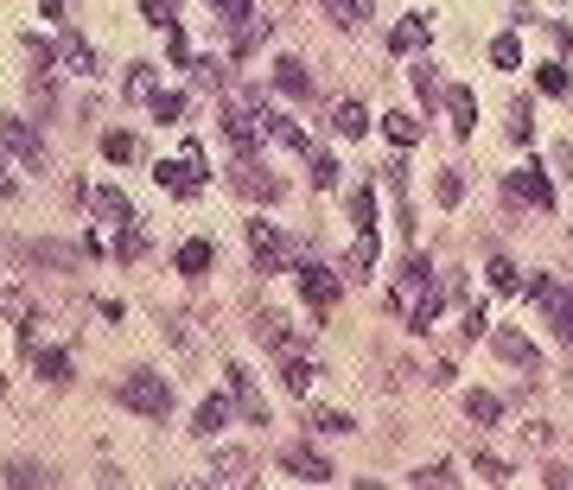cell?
<instances>
[{"label":"cell","mask_w":573,"mask_h":490,"mask_svg":"<svg viewBox=\"0 0 573 490\" xmlns=\"http://www.w3.org/2000/svg\"><path fill=\"white\" fill-rule=\"evenodd\" d=\"M223 128H230V140H236L242 160H255V153H262V140H268V128H262V96H230V102H223Z\"/></svg>","instance_id":"cell-1"},{"label":"cell","mask_w":573,"mask_h":490,"mask_svg":"<svg viewBox=\"0 0 573 490\" xmlns=\"http://www.w3.org/2000/svg\"><path fill=\"white\" fill-rule=\"evenodd\" d=\"M115 395H121V408H134V414H147V420L172 414V389H166V376H153V370H128V376L115 382Z\"/></svg>","instance_id":"cell-2"},{"label":"cell","mask_w":573,"mask_h":490,"mask_svg":"<svg viewBox=\"0 0 573 490\" xmlns=\"http://www.w3.org/2000/svg\"><path fill=\"white\" fill-rule=\"evenodd\" d=\"M0 153H13L26 172H51V153H45L39 128H32V121H20V115H0Z\"/></svg>","instance_id":"cell-3"},{"label":"cell","mask_w":573,"mask_h":490,"mask_svg":"<svg viewBox=\"0 0 573 490\" xmlns=\"http://www.w3.org/2000/svg\"><path fill=\"white\" fill-rule=\"evenodd\" d=\"M249 255H255V274H281L293 261V242L274 230L268 217H249Z\"/></svg>","instance_id":"cell-4"},{"label":"cell","mask_w":573,"mask_h":490,"mask_svg":"<svg viewBox=\"0 0 573 490\" xmlns=\"http://www.w3.org/2000/svg\"><path fill=\"white\" fill-rule=\"evenodd\" d=\"M503 191H510V198H523V204H535V210H554V185H548L542 166H516L510 179H503Z\"/></svg>","instance_id":"cell-5"},{"label":"cell","mask_w":573,"mask_h":490,"mask_svg":"<svg viewBox=\"0 0 573 490\" xmlns=\"http://www.w3.org/2000/svg\"><path fill=\"white\" fill-rule=\"evenodd\" d=\"M153 179H160L172 198H191V191H204V166L191 160V153L185 160H153Z\"/></svg>","instance_id":"cell-6"},{"label":"cell","mask_w":573,"mask_h":490,"mask_svg":"<svg viewBox=\"0 0 573 490\" xmlns=\"http://www.w3.org/2000/svg\"><path fill=\"white\" fill-rule=\"evenodd\" d=\"M300 293H306L312 312H332L338 306V274L319 268V261H306V268H300Z\"/></svg>","instance_id":"cell-7"},{"label":"cell","mask_w":573,"mask_h":490,"mask_svg":"<svg viewBox=\"0 0 573 490\" xmlns=\"http://www.w3.org/2000/svg\"><path fill=\"white\" fill-rule=\"evenodd\" d=\"M230 401L242 408V420H255V427L268 420V401H262V389H255V376L242 370V363H230Z\"/></svg>","instance_id":"cell-8"},{"label":"cell","mask_w":573,"mask_h":490,"mask_svg":"<svg viewBox=\"0 0 573 490\" xmlns=\"http://www.w3.org/2000/svg\"><path fill=\"white\" fill-rule=\"evenodd\" d=\"M491 350H497L503 363H516V370H535V363H542V357H535V344H529V338H523V331H516V325L491 331Z\"/></svg>","instance_id":"cell-9"},{"label":"cell","mask_w":573,"mask_h":490,"mask_svg":"<svg viewBox=\"0 0 573 490\" xmlns=\"http://www.w3.org/2000/svg\"><path fill=\"white\" fill-rule=\"evenodd\" d=\"M230 414H236L230 395H204L198 414H191V433H198V440H204V433H223V427H230Z\"/></svg>","instance_id":"cell-10"},{"label":"cell","mask_w":573,"mask_h":490,"mask_svg":"<svg viewBox=\"0 0 573 490\" xmlns=\"http://www.w3.org/2000/svg\"><path fill=\"white\" fill-rule=\"evenodd\" d=\"M90 204H96V217H102V223H115V230H128V223H134L128 191H115V185H96V191H90Z\"/></svg>","instance_id":"cell-11"},{"label":"cell","mask_w":573,"mask_h":490,"mask_svg":"<svg viewBox=\"0 0 573 490\" xmlns=\"http://www.w3.org/2000/svg\"><path fill=\"white\" fill-rule=\"evenodd\" d=\"M274 90H281L287 102H306V96H312L306 64H300V58H274Z\"/></svg>","instance_id":"cell-12"},{"label":"cell","mask_w":573,"mask_h":490,"mask_svg":"<svg viewBox=\"0 0 573 490\" xmlns=\"http://www.w3.org/2000/svg\"><path fill=\"white\" fill-rule=\"evenodd\" d=\"M281 471H287V478H300V484H325V478H332V465H325L319 452H306V446H293L281 459Z\"/></svg>","instance_id":"cell-13"},{"label":"cell","mask_w":573,"mask_h":490,"mask_svg":"<svg viewBox=\"0 0 573 490\" xmlns=\"http://www.w3.org/2000/svg\"><path fill=\"white\" fill-rule=\"evenodd\" d=\"M58 58L77 70V77H96V51H90V39L83 32H58Z\"/></svg>","instance_id":"cell-14"},{"label":"cell","mask_w":573,"mask_h":490,"mask_svg":"<svg viewBox=\"0 0 573 490\" xmlns=\"http://www.w3.org/2000/svg\"><path fill=\"white\" fill-rule=\"evenodd\" d=\"M446 115H453V134L465 140V134L478 128V96L465 90V83H459V90H446Z\"/></svg>","instance_id":"cell-15"},{"label":"cell","mask_w":573,"mask_h":490,"mask_svg":"<svg viewBox=\"0 0 573 490\" xmlns=\"http://www.w3.org/2000/svg\"><path fill=\"white\" fill-rule=\"evenodd\" d=\"M332 128H338L344 140H363V134H370V109H363L357 96H344L338 109H332Z\"/></svg>","instance_id":"cell-16"},{"label":"cell","mask_w":573,"mask_h":490,"mask_svg":"<svg viewBox=\"0 0 573 490\" xmlns=\"http://www.w3.org/2000/svg\"><path fill=\"white\" fill-rule=\"evenodd\" d=\"M230 39H236V58H249V51L268 39V20H262V13L249 7V13H242V20H230Z\"/></svg>","instance_id":"cell-17"},{"label":"cell","mask_w":573,"mask_h":490,"mask_svg":"<svg viewBox=\"0 0 573 490\" xmlns=\"http://www.w3.org/2000/svg\"><path fill=\"white\" fill-rule=\"evenodd\" d=\"M465 414H472L478 427H510V414H503V401H497L491 389H472V395H465Z\"/></svg>","instance_id":"cell-18"},{"label":"cell","mask_w":573,"mask_h":490,"mask_svg":"<svg viewBox=\"0 0 573 490\" xmlns=\"http://www.w3.org/2000/svg\"><path fill=\"white\" fill-rule=\"evenodd\" d=\"M370 268H376V230H357V242H351V255H344V274L370 280Z\"/></svg>","instance_id":"cell-19"},{"label":"cell","mask_w":573,"mask_h":490,"mask_svg":"<svg viewBox=\"0 0 573 490\" xmlns=\"http://www.w3.org/2000/svg\"><path fill=\"white\" fill-rule=\"evenodd\" d=\"M211 261H217V249H211L204 236H191L185 249H179V274H191V280H198V274H211Z\"/></svg>","instance_id":"cell-20"},{"label":"cell","mask_w":573,"mask_h":490,"mask_svg":"<svg viewBox=\"0 0 573 490\" xmlns=\"http://www.w3.org/2000/svg\"><path fill=\"white\" fill-rule=\"evenodd\" d=\"M255 338H262L268 350H287V344H293V331H287L281 312H255Z\"/></svg>","instance_id":"cell-21"},{"label":"cell","mask_w":573,"mask_h":490,"mask_svg":"<svg viewBox=\"0 0 573 490\" xmlns=\"http://www.w3.org/2000/svg\"><path fill=\"white\" fill-rule=\"evenodd\" d=\"M32 370L45 382H71V350H32Z\"/></svg>","instance_id":"cell-22"},{"label":"cell","mask_w":573,"mask_h":490,"mask_svg":"<svg viewBox=\"0 0 573 490\" xmlns=\"http://www.w3.org/2000/svg\"><path fill=\"white\" fill-rule=\"evenodd\" d=\"M427 39H433V26L427 20H402V26H395V51H402V58H408V51H427Z\"/></svg>","instance_id":"cell-23"},{"label":"cell","mask_w":573,"mask_h":490,"mask_svg":"<svg viewBox=\"0 0 573 490\" xmlns=\"http://www.w3.org/2000/svg\"><path fill=\"white\" fill-rule=\"evenodd\" d=\"M382 134H389L395 147H414V140H421V121H414L408 109H395V115H382Z\"/></svg>","instance_id":"cell-24"},{"label":"cell","mask_w":573,"mask_h":490,"mask_svg":"<svg viewBox=\"0 0 573 490\" xmlns=\"http://www.w3.org/2000/svg\"><path fill=\"white\" fill-rule=\"evenodd\" d=\"M433 319H440V287H427V280H421V300H414L408 331H433Z\"/></svg>","instance_id":"cell-25"},{"label":"cell","mask_w":573,"mask_h":490,"mask_svg":"<svg viewBox=\"0 0 573 490\" xmlns=\"http://www.w3.org/2000/svg\"><path fill=\"white\" fill-rule=\"evenodd\" d=\"M351 223H357V230H376V185L351 191Z\"/></svg>","instance_id":"cell-26"},{"label":"cell","mask_w":573,"mask_h":490,"mask_svg":"<svg viewBox=\"0 0 573 490\" xmlns=\"http://www.w3.org/2000/svg\"><path fill=\"white\" fill-rule=\"evenodd\" d=\"M242 478H249V459H242V452H217L211 484H242Z\"/></svg>","instance_id":"cell-27"},{"label":"cell","mask_w":573,"mask_h":490,"mask_svg":"<svg viewBox=\"0 0 573 490\" xmlns=\"http://www.w3.org/2000/svg\"><path fill=\"white\" fill-rule=\"evenodd\" d=\"M325 7H332L338 26H370V7H376V0H325Z\"/></svg>","instance_id":"cell-28"},{"label":"cell","mask_w":573,"mask_h":490,"mask_svg":"<svg viewBox=\"0 0 573 490\" xmlns=\"http://www.w3.org/2000/svg\"><path fill=\"white\" fill-rule=\"evenodd\" d=\"M548 312H554V331H561V338H573V287H561V293L548 287Z\"/></svg>","instance_id":"cell-29"},{"label":"cell","mask_w":573,"mask_h":490,"mask_svg":"<svg viewBox=\"0 0 573 490\" xmlns=\"http://www.w3.org/2000/svg\"><path fill=\"white\" fill-rule=\"evenodd\" d=\"M153 90H160V70H153V64H134V70H128V96H134V102H153Z\"/></svg>","instance_id":"cell-30"},{"label":"cell","mask_w":573,"mask_h":490,"mask_svg":"<svg viewBox=\"0 0 573 490\" xmlns=\"http://www.w3.org/2000/svg\"><path fill=\"white\" fill-rule=\"evenodd\" d=\"M153 121H166V128H172V121H185V96L179 90H153Z\"/></svg>","instance_id":"cell-31"},{"label":"cell","mask_w":573,"mask_h":490,"mask_svg":"<svg viewBox=\"0 0 573 490\" xmlns=\"http://www.w3.org/2000/svg\"><path fill=\"white\" fill-rule=\"evenodd\" d=\"M312 376H319V370H312L306 357H287V370H281V382H287L293 395H312Z\"/></svg>","instance_id":"cell-32"},{"label":"cell","mask_w":573,"mask_h":490,"mask_svg":"<svg viewBox=\"0 0 573 490\" xmlns=\"http://www.w3.org/2000/svg\"><path fill=\"white\" fill-rule=\"evenodd\" d=\"M236 185L249 191V198H262V204H274V198H281V179H268V172H242Z\"/></svg>","instance_id":"cell-33"},{"label":"cell","mask_w":573,"mask_h":490,"mask_svg":"<svg viewBox=\"0 0 573 490\" xmlns=\"http://www.w3.org/2000/svg\"><path fill=\"white\" fill-rule=\"evenodd\" d=\"M503 128H510V140H516V147H529V140H535V121H529V102H510V121H503Z\"/></svg>","instance_id":"cell-34"},{"label":"cell","mask_w":573,"mask_h":490,"mask_svg":"<svg viewBox=\"0 0 573 490\" xmlns=\"http://www.w3.org/2000/svg\"><path fill=\"white\" fill-rule=\"evenodd\" d=\"M491 64H497V70H516V64H523V45H516V32L491 39Z\"/></svg>","instance_id":"cell-35"},{"label":"cell","mask_w":573,"mask_h":490,"mask_svg":"<svg viewBox=\"0 0 573 490\" xmlns=\"http://www.w3.org/2000/svg\"><path fill=\"white\" fill-rule=\"evenodd\" d=\"M491 287H497V293H516V287H523V274H516V261H510V255H497V261H491Z\"/></svg>","instance_id":"cell-36"},{"label":"cell","mask_w":573,"mask_h":490,"mask_svg":"<svg viewBox=\"0 0 573 490\" xmlns=\"http://www.w3.org/2000/svg\"><path fill=\"white\" fill-rule=\"evenodd\" d=\"M0 478H7V484H45L51 471H45V465H32V459H13L7 471H0Z\"/></svg>","instance_id":"cell-37"},{"label":"cell","mask_w":573,"mask_h":490,"mask_svg":"<svg viewBox=\"0 0 573 490\" xmlns=\"http://www.w3.org/2000/svg\"><path fill=\"white\" fill-rule=\"evenodd\" d=\"M141 20L160 26V32H179V20H172V0H141Z\"/></svg>","instance_id":"cell-38"},{"label":"cell","mask_w":573,"mask_h":490,"mask_svg":"<svg viewBox=\"0 0 573 490\" xmlns=\"http://www.w3.org/2000/svg\"><path fill=\"white\" fill-rule=\"evenodd\" d=\"M102 153H109V160H134V153H141V140H134V134H102Z\"/></svg>","instance_id":"cell-39"},{"label":"cell","mask_w":573,"mask_h":490,"mask_svg":"<svg viewBox=\"0 0 573 490\" xmlns=\"http://www.w3.org/2000/svg\"><path fill=\"white\" fill-rule=\"evenodd\" d=\"M115 255H121V261H141V255H147V236H141V223H128V230H121Z\"/></svg>","instance_id":"cell-40"},{"label":"cell","mask_w":573,"mask_h":490,"mask_svg":"<svg viewBox=\"0 0 573 490\" xmlns=\"http://www.w3.org/2000/svg\"><path fill=\"white\" fill-rule=\"evenodd\" d=\"M535 83H542V96H567L573 90V77H567L561 64H542V77H535Z\"/></svg>","instance_id":"cell-41"},{"label":"cell","mask_w":573,"mask_h":490,"mask_svg":"<svg viewBox=\"0 0 573 490\" xmlns=\"http://www.w3.org/2000/svg\"><path fill=\"white\" fill-rule=\"evenodd\" d=\"M312 185H319V191L338 185V160H332V153H312Z\"/></svg>","instance_id":"cell-42"},{"label":"cell","mask_w":573,"mask_h":490,"mask_svg":"<svg viewBox=\"0 0 573 490\" xmlns=\"http://www.w3.org/2000/svg\"><path fill=\"white\" fill-rule=\"evenodd\" d=\"M312 427H319V433H351V414H344V408H319V414H312Z\"/></svg>","instance_id":"cell-43"},{"label":"cell","mask_w":573,"mask_h":490,"mask_svg":"<svg viewBox=\"0 0 573 490\" xmlns=\"http://www.w3.org/2000/svg\"><path fill=\"white\" fill-rule=\"evenodd\" d=\"M433 198H440V204H459V198H465L459 172H440V179H433Z\"/></svg>","instance_id":"cell-44"},{"label":"cell","mask_w":573,"mask_h":490,"mask_svg":"<svg viewBox=\"0 0 573 490\" xmlns=\"http://www.w3.org/2000/svg\"><path fill=\"white\" fill-rule=\"evenodd\" d=\"M166 58H172V64H191V45H185V32H166Z\"/></svg>","instance_id":"cell-45"},{"label":"cell","mask_w":573,"mask_h":490,"mask_svg":"<svg viewBox=\"0 0 573 490\" xmlns=\"http://www.w3.org/2000/svg\"><path fill=\"white\" fill-rule=\"evenodd\" d=\"M478 478L484 484H503V478H510V465H503V459H478Z\"/></svg>","instance_id":"cell-46"},{"label":"cell","mask_w":573,"mask_h":490,"mask_svg":"<svg viewBox=\"0 0 573 490\" xmlns=\"http://www.w3.org/2000/svg\"><path fill=\"white\" fill-rule=\"evenodd\" d=\"M211 7H217V20L230 26V20H242V13H249V0H211Z\"/></svg>","instance_id":"cell-47"},{"label":"cell","mask_w":573,"mask_h":490,"mask_svg":"<svg viewBox=\"0 0 573 490\" xmlns=\"http://www.w3.org/2000/svg\"><path fill=\"white\" fill-rule=\"evenodd\" d=\"M414 484H453V471H446V465H427V471H414Z\"/></svg>","instance_id":"cell-48"},{"label":"cell","mask_w":573,"mask_h":490,"mask_svg":"<svg viewBox=\"0 0 573 490\" xmlns=\"http://www.w3.org/2000/svg\"><path fill=\"white\" fill-rule=\"evenodd\" d=\"M39 13H45V20H58V13H64V0H39Z\"/></svg>","instance_id":"cell-49"}]
</instances>
